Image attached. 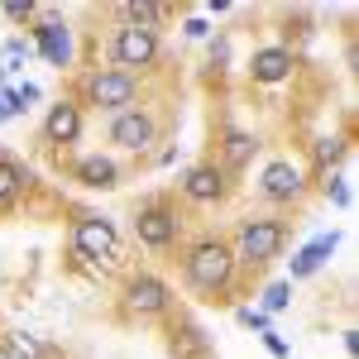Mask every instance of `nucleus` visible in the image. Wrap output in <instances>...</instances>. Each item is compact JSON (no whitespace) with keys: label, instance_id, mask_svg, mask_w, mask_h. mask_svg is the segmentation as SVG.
Returning <instances> with one entry per match:
<instances>
[{"label":"nucleus","instance_id":"obj_22","mask_svg":"<svg viewBox=\"0 0 359 359\" xmlns=\"http://www.w3.org/2000/svg\"><path fill=\"white\" fill-rule=\"evenodd\" d=\"M20 182H25V172H20L15 163H5V158H0V206H5L10 196L20 192Z\"/></svg>","mask_w":359,"mask_h":359},{"label":"nucleus","instance_id":"obj_4","mask_svg":"<svg viewBox=\"0 0 359 359\" xmlns=\"http://www.w3.org/2000/svg\"><path fill=\"white\" fill-rule=\"evenodd\" d=\"M283 225L278 221H245L240 225V240H235V259H245V264H269L278 249H283Z\"/></svg>","mask_w":359,"mask_h":359},{"label":"nucleus","instance_id":"obj_2","mask_svg":"<svg viewBox=\"0 0 359 359\" xmlns=\"http://www.w3.org/2000/svg\"><path fill=\"white\" fill-rule=\"evenodd\" d=\"M72 249L82 259H106L111 264V259H120V230L106 216H82L72 225Z\"/></svg>","mask_w":359,"mask_h":359},{"label":"nucleus","instance_id":"obj_27","mask_svg":"<svg viewBox=\"0 0 359 359\" xmlns=\"http://www.w3.org/2000/svg\"><path fill=\"white\" fill-rule=\"evenodd\" d=\"M187 39H206V34H211V25H206V20H187Z\"/></svg>","mask_w":359,"mask_h":359},{"label":"nucleus","instance_id":"obj_15","mask_svg":"<svg viewBox=\"0 0 359 359\" xmlns=\"http://www.w3.org/2000/svg\"><path fill=\"white\" fill-rule=\"evenodd\" d=\"M77 182L82 187H96V192H111L115 182H120V168L106 154H86L82 163H77Z\"/></svg>","mask_w":359,"mask_h":359},{"label":"nucleus","instance_id":"obj_13","mask_svg":"<svg viewBox=\"0 0 359 359\" xmlns=\"http://www.w3.org/2000/svg\"><path fill=\"white\" fill-rule=\"evenodd\" d=\"M249 77L254 82H287L292 77V53L287 48H259V53L249 57Z\"/></svg>","mask_w":359,"mask_h":359},{"label":"nucleus","instance_id":"obj_17","mask_svg":"<svg viewBox=\"0 0 359 359\" xmlns=\"http://www.w3.org/2000/svg\"><path fill=\"white\" fill-rule=\"evenodd\" d=\"M120 15H125V25H135V29H154L163 20V10H158V5H144V0H125Z\"/></svg>","mask_w":359,"mask_h":359},{"label":"nucleus","instance_id":"obj_24","mask_svg":"<svg viewBox=\"0 0 359 359\" xmlns=\"http://www.w3.org/2000/svg\"><path fill=\"white\" fill-rule=\"evenodd\" d=\"M15 355H20V359H39L43 350H39V345H34L29 335H15Z\"/></svg>","mask_w":359,"mask_h":359},{"label":"nucleus","instance_id":"obj_1","mask_svg":"<svg viewBox=\"0 0 359 359\" xmlns=\"http://www.w3.org/2000/svg\"><path fill=\"white\" fill-rule=\"evenodd\" d=\"M182 269H187V283H192V287L221 292L225 283L235 278V254H230V245H221V240H201V245H192V254L182 259Z\"/></svg>","mask_w":359,"mask_h":359},{"label":"nucleus","instance_id":"obj_7","mask_svg":"<svg viewBox=\"0 0 359 359\" xmlns=\"http://www.w3.org/2000/svg\"><path fill=\"white\" fill-rule=\"evenodd\" d=\"M111 144L130 149V154H144V149L154 144V120L139 111V106H130V111H115V115H111Z\"/></svg>","mask_w":359,"mask_h":359},{"label":"nucleus","instance_id":"obj_21","mask_svg":"<svg viewBox=\"0 0 359 359\" xmlns=\"http://www.w3.org/2000/svg\"><path fill=\"white\" fill-rule=\"evenodd\" d=\"M287 302H292V283H287V278H283V283H269V287H264V316H269V311H283Z\"/></svg>","mask_w":359,"mask_h":359},{"label":"nucleus","instance_id":"obj_16","mask_svg":"<svg viewBox=\"0 0 359 359\" xmlns=\"http://www.w3.org/2000/svg\"><path fill=\"white\" fill-rule=\"evenodd\" d=\"M254 154H259V139L254 135H245V130H230L225 135V163L230 168H245Z\"/></svg>","mask_w":359,"mask_h":359},{"label":"nucleus","instance_id":"obj_9","mask_svg":"<svg viewBox=\"0 0 359 359\" xmlns=\"http://www.w3.org/2000/svg\"><path fill=\"white\" fill-rule=\"evenodd\" d=\"M168 283L163 278H154V273H139L130 278V287H125V302H130V311H139V316H158L168 306Z\"/></svg>","mask_w":359,"mask_h":359},{"label":"nucleus","instance_id":"obj_20","mask_svg":"<svg viewBox=\"0 0 359 359\" xmlns=\"http://www.w3.org/2000/svg\"><path fill=\"white\" fill-rule=\"evenodd\" d=\"M321 192L331 196L335 206H345V211L355 206V192H350V177H340V172H326V182H321Z\"/></svg>","mask_w":359,"mask_h":359},{"label":"nucleus","instance_id":"obj_23","mask_svg":"<svg viewBox=\"0 0 359 359\" xmlns=\"http://www.w3.org/2000/svg\"><path fill=\"white\" fill-rule=\"evenodd\" d=\"M235 321H240V326H254L259 335H264V331H273V326H269V316H264L259 306H240V311H235Z\"/></svg>","mask_w":359,"mask_h":359},{"label":"nucleus","instance_id":"obj_5","mask_svg":"<svg viewBox=\"0 0 359 359\" xmlns=\"http://www.w3.org/2000/svg\"><path fill=\"white\" fill-rule=\"evenodd\" d=\"M86 96H91V106H101V111H130L135 106V72H120V67H106V72H96L91 82H86Z\"/></svg>","mask_w":359,"mask_h":359},{"label":"nucleus","instance_id":"obj_18","mask_svg":"<svg viewBox=\"0 0 359 359\" xmlns=\"http://www.w3.org/2000/svg\"><path fill=\"white\" fill-rule=\"evenodd\" d=\"M311 158H316L321 168H335L340 158H345V139L340 135H321L316 144H311Z\"/></svg>","mask_w":359,"mask_h":359},{"label":"nucleus","instance_id":"obj_19","mask_svg":"<svg viewBox=\"0 0 359 359\" xmlns=\"http://www.w3.org/2000/svg\"><path fill=\"white\" fill-rule=\"evenodd\" d=\"M0 57H5V67H0V72H20L29 57H34V43H29V39H10V43L0 48Z\"/></svg>","mask_w":359,"mask_h":359},{"label":"nucleus","instance_id":"obj_8","mask_svg":"<svg viewBox=\"0 0 359 359\" xmlns=\"http://www.w3.org/2000/svg\"><path fill=\"white\" fill-rule=\"evenodd\" d=\"M135 235L144 249H168L177 240V216L163 211V206H149V211H139L135 216Z\"/></svg>","mask_w":359,"mask_h":359},{"label":"nucleus","instance_id":"obj_3","mask_svg":"<svg viewBox=\"0 0 359 359\" xmlns=\"http://www.w3.org/2000/svg\"><path fill=\"white\" fill-rule=\"evenodd\" d=\"M111 57L120 62V72H130V67H154V57H158V34H154V29L120 25L115 39H111Z\"/></svg>","mask_w":359,"mask_h":359},{"label":"nucleus","instance_id":"obj_12","mask_svg":"<svg viewBox=\"0 0 359 359\" xmlns=\"http://www.w3.org/2000/svg\"><path fill=\"white\" fill-rule=\"evenodd\" d=\"M43 135H48V144H77L82 139V111L72 101H57L43 120Z\"/></svg>","mask_w":359,"mask_h":359},{"label":"nucleus","instance_id":"obj_14","mask_svg":"<svg viewBox=\"0 0 359 359\" xmlns=\"http://www.w3.org/2000/svg\"><path fill=\"white\" fill-rule=\"evenodd\" d=\"M182 192L192 196V201H221V192H225L221 168H211V163L187 168V177H182Z\"/></svg>","mask_w":359,"mask_h":359},{"label":"nucleus","instance_id":"obj_25","mask_svg":"<svg viewBox=\"0 0 359 359\" xmlns=\"http://www.w3.org/2000/svg\"><path fill=\"white\" fill-rule=\"evenodd\" d=\"M264 345H269V355H278V359H287V340L278 331H264Z\"/></svg>","mask_w":359,"mask_h":359},{"label":"nucleus","instance_id":"obj_10","mask_svg":"<svg viewBox=\"0 0 359 359\" xmlns=\"http://www.w3.org/2000/svg\"><path fill=\"white\" fill-rule=\"evenodd\" d=\"M34 53H43L53 67H67L72 62V29L62 20H43L34 29Z\"/></svg>","mask_w":359,"mask_h":359},{"label":"nucleus","instance_id":"obj_6","mask_svg":"<svg viewBox=\"0 0 359 359\" xmlns=\"http://www.w3.org/2000/svg\"><path fill=\"white\" fill-rule=\"evenodd\" d=\"M259 196L264 201H297L302 196V168L292 158H273L259 172Z\"/></svg>","mask_w":359,"mask_h":359},{"label":"nucleus","instance_id":"obj_26","mask_svg":"<svg viewBox=\"0 0 359 359\" xmlns=\"http://www.w3.org/2000/svg\"><path fill=\"white\" fill-rule=\"evenodd\" d=\"M5 15H10V20H29V15H34V5H29V0H10V5H5Z\"/></svg>","mask_w":359,"mask_h":359},{"label":"nucleus","instance_id":"obj_28","mask_svg":"<svg viewBox=\"0 0 359 359\" xmlns=\"http://www.w3.org/2000/svg\"><path fill=\"white\" fill-rule=\"evenodd\" d=\"M15 91H20V101H25V106H29V101H39V86H34V82H25V86H15Z\"/></svg>","mask_w":359,"mask_h":359},{"label":"nucleus","instance_id":"obj_11","mask_svg":"<svg viewBox=\"0 0 359 359\" xmlns=\"http://www.w3.org/2000/svg\"><path fill=\"white\" fill-rule=\"evenodd\" d=\"M335 245H340V235H335V230H326V235H311V240H306V245L297 249L292 259H287L292 278H311V273H316V269H321V264L335 254ZM292 278H287V283H292Z\"/></svg>","mask_w":359,"mask_h":359}]
</instances>
